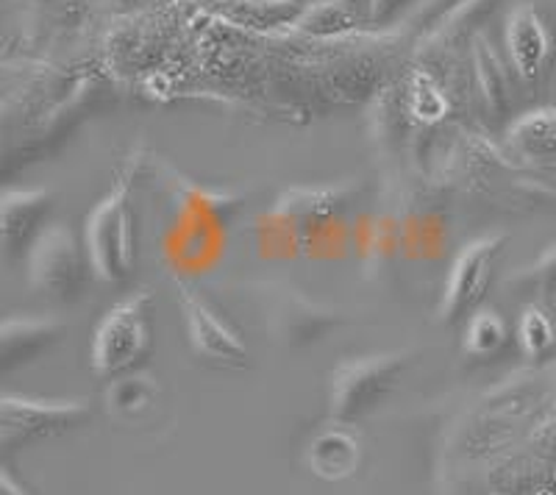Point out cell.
Segmentation results:
<instances>
[{
	"mask_svg": "<svg viewBox=\"0 0 556 495\" xmlns=\"http://www.w3.org/2000/svg\"><path fill=\"white\" fill-rule=\"evenodd\" d=\"M139 178V156H131L114 185L84 217L81 240L92 274L103 284H126L139 265V212L134 187Z\"/></svg>",
	"mask_w": 556,
	"mask_h": 495,
	"instance_id": "6da1fadb",
	"label": "cell"
},
{
	"mask_svg": "<svg viewBox=\"0 0 556 495\" xmlns=\"http://www.w3.org/2000/svg\"><path fill=\"white\" fill-rule=\"evenodd\" d=\"M153 306L156 299L151 287H139L103 312L89 343V365L98 379L112 381L146 368L156 345Z\"/></svg>",
	"mask_w": 556,
	"mask_h": 495,
	"instance_id": "7a4b0ae2",
	"label": "cell"
},
{
	"mask_svg": "<svg viewBox=\"0 0 556 495\" xmlns=\"http://www.w3.org/2000/svg\"><path fill=\"white\" fill-rule=\"evenodd\" d=\"M253 309L265 323L267 340L287 351H301L323 343L326 334L342 323V312L309 299L304 290L273 281L245 284Z\"/></svg>",
	"mask_w": 556,
	"mask_h": 495,
	"instance_id": "3957f363",
	"label": "cell"
},
{
	"mask_svg": "<svg viewBox=\"0 0 556 495\" xmlns=\"http://www.w3.org/2000/svg\"><path fill=\"white\" fill-rule=\"evenodd\" d=\"M409 365V351H381L342 359L331 370L329 420L356 426L367 415H374L399 390Z\"/></svg>",
	"mask_w": 556,
	"mask_h": 495,
	"instance_id": "277c9868",
	"label": "cell"
},
{
	"mask_svg": "<svg viewBox=\"0 0 556 495\" xmlns=\"http://www.w3.org/2000/svg\"><path fill=\"white\" fill-rule=\"evenodd\" d=\"M26 279L37 295L53 304H78L96 279L81 234L67 223H51L28 254Z\"/></svg>",
	"mask_w": 556,
	"mask_h": 495,
	"instance_id": "5b68a950",
	"label": "cell"
},
{
	"mask_svg": "<svg viewBox=\"0 0 556 495\" xmlns=\"http://www.w3.org/2000/svg\"><path fill=\"white\" fill-rule=\"evenodd\" d=\"M173 290H176V304L181 312L184 337L198 363L217 370L251 368V348L240 329L226 318V312L217 309L184 276H173Z\"/></svg>",
	"mask_w": 556,
	"mask_h": 495,
	"instance_id": "8992f818",
	"label": "cell"
},
{
	"mask_svg": "<svg viewBox=\"0 0 556 495\" xmlns=\"http://www.w3.org/2000/svg\"><path fill=\"white\" fill-rule=\"evenodd\" d=\"M92 409L87 401H51L28 395H0V457L9 459L14 452L39 440L62 437L76 432L89 420Z\"/></svg>",
	"mask_w": 556,
	"mask_h": 495,
	"instance_id": "52a82bcc",
	"label": "cell"
},
{
	"mask_svg": "<svg viewBox=\"0 0 556 495\" xmlns=\"http://www.w3.org/2000/svg\"><path fill=\"white\" fill-rule=\"evenodd\" d=\"M506 248V234H484L465 242L451 259L445 274L437 320L443 326H459L484 304V295L495 279L501 254Z\"/></svg>",
	"mask_w": 556,
	"mask_h": 495,
	"instance_id": "ba28073f",
	"label": "cell"
},
{
	"mask_svg": "<svg viewBox=\"0 0 556 495\" xmlns=\"http://www.w3.org/2000/svg\"><path fill=\"white\" fill-rule=\"evenodd\" d=\"M56 195L45 187L0 190V265H26L34 242L51 226Z\"/></svg>",
	"mask_w": 556,
	"mask_h": 495,
	"instance_id": "9c48e42d",
	"label": "cell"
},
{
	"mask_svg": "<svg viewBox=\"0 0 556 495\" xmlns=\"http://www.w3.org/2000/svg\"><path fill=\"white\" fill-rule=\"evenodd\" d=\"M64 320L53 315H7L0 318V381L37 365L64 340Z\"/></svg>",
	"mask_w": 556,
	"mask_h": 495,
	"instance_id": "30bf717a",
	"label": "cell"
},
{
	"mask_svg": "<svg viewBox=\"0 0 556 495\" xmlns=\"http://www.w3.org/2000/svg\"><path fill=\"white\" fill-rule=\"evenodd\" d=\"M504 42L518 81L526 87H538L554 59V31L534 3H520L509 14Z\"/></svg>",
	"mask_w": 556,
	"mask_h": 495,
	"instance_id": "8fae6325",
	"label": "cell"
},
{
	"mask_svg": "<svg viewBox=\"0 0 556 495\" xmlns=\"http://www.w3.org/2000/svg\"><path fill=\"white\" fill-rule=\"evenodd\" d=\"M362 459H365V443L356 426L337 423V420L323 426L306 448V465L312 473L331 484L356 477Z\"/></svg>",
	"mask_w": 556,
	"mask_h": 495,
	"instance_id": "7c38bea8",
	"label": "cell"
},
{
	"mask_svg": "<svg viewBox=\"0 0 556 495\" xmlns=\"http://www.w3.org/2000/svg\"><path fill=\"white\" fill-rule=\"evenodd\" d=\"M162 384L146 370L117 376L106 384L103 407L109 418L123 426H142L162 407Z\"/></svg>",
	"mask_w": 556,
	"mask_h": 495,
	"instance_id": "4fadbf2b",
	"label": "cell"
},
{
	"mask_svg": "<svg viewBox=\"0 0 556 495\" xmlns=\"http://www.w3.org/2000/svg\"><path fill=\"white\" fill-rule=\"evenodd\" d=\"M473 67H476V98H479L481 115L486 123L501 126L513 115V81L506 73L498 53L490 48L484 37L473 42Z\"/></svg>",
	"mask_w": 556,
	"mask_h": 495,
	"instance_id": "5bb4252c",
	"label": "cell"
},
{
	"mask_svg": "<svg viewBox=\"0 0 556 495\" xmlns=\"http://www.w3.org/2000/svg\"><path fill=\"white\" fill-rule=\"evenodd\" d=\"M509 343V326L504 315L490 306H479L465 323H462V351L470 359H495Z\"/></svg>",
	"mask_w": 556,
	"mask_h": 495,
	"instance_id": "9a60e30c",
	"label": "cell"
},
{
	"mask_svg": "<svg viewBox=\"0 0 556 495\" xmlns=\"http://www.w3.org/2000/svg\"><path fill=\"white\" fill-rule=\"evenodd\" d=\"M509 142L523 160L556 162V109H538L515 120Z\"/></svg>",
	"mask_w": 556,
	"mask_h": 495,
	"instance_id": "2e32d148",
	"label": "cell"
},
{
	"mask_svg": "<svg viewBox=\"0 0 556 495\" xmlns=\"http://www.w3.org/2000/svg\"><path fill=\"white\" fill-rule=\"evenodd\" d=\"M518 345L529 359H543L556 345V320L548 306L529 304L520 312L518 326H515Z\"/></svg>",
	"mask_w": 556,
	"mask_h": 495,
	"instance_id": "e0dca14e",
	"label": "cell"
},
{
	"mask_svg": "<svg viewBox=\"0 0 556 495\" xmlns=\"http://www.w3.org/2000/svg\"><path fill=\"white\" fill-rule=\"evenodd\" d=\"M406 109L417 120L434 123L445 115V98L443 92L431 84V78L420 76L409 84V92H406Z\"/></svg>",
	"mask_w": 556,
	"mask_h": 495,
	"instance_id": "ac0fdd59",
	"label": "cell"
},
{
	"mask_svg": "<svg viewBox=\"0 0 556 495\" xmlns=\"http://www.w3.org/2000/svg\"><path fill=\"white\" fill-rule=\"evenodd\" d=\"M20 3H26L28 17L39 28L67 26L84 9V0H20Z\"/></svg>",
	"mask_w": 556,
	"mask_h": 495,
	"instance_id": "d6986e66",
	"label": "cell"
},
{
	"mask_svg": "<svg viewBox=\"0 0 556 495\" xmlns=\"http://www.w3.org/2000/svg\"><path fill=\"white\" fill-rule=\"evenodd\" d=\"M462 3H468V0H426L424 7H420V12H417L415 26L420 28V31L431 34L451 12H456Z\"/></svg>",
	"mask_w": 556,
	"mask_h": 495,
	"instance_id": "ffe728a7",
	"label": "cell"
},
{
	"mask_svg": "<svg viewBox=\"0 0 556 495\" xmlns=\"http://www.w3.org/2000/svg\"><path fill=\"white\" fill-rule=\"evenodd\" d=\"M534 279H538V287L543 290L545 306L556 309V248L551 254H545L543 262L534 267Z\"/></svg>",
	"mask_w": 556,
	"mask_h": 495,
	"instance_id": "44dd1931",
	"label": "cell"
},
{
	"mask_svg": "<svg viewBox=\"0 0 556 495\" xmlns=\"http://www.w3.org/2000/svg\"><path fill=\"white\" fill-rule=\"evenodd\" d=\"M367 3H370V20H374L376 26H381V23L404 12L412 0H367Z\"/></svg>",
	"mask_w": 556,
	"mask_h": 495,
	"instance_id": "7402d4cb",
	"label": "cell"
},
{
	"mask_svg": "<svg viewBox=\"0 0 556 495\" xmlns=\"http://www.w3.org/2000/svg\"><path fill=\"white\" fill-rule=\"evenodd\" d=\"M0 318H3V306H0Z\"/></svg>",
	"mask_w": 556,
	"mask_h": 495,
	"instance_id": "603a6c76",
	"label": "cell"
}]
</instances>
